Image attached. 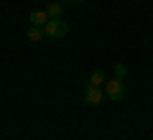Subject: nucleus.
Listing matches in <instances>:
<instances>
[{
	"mask_svg": "<svg viewBox=\"0 0 153 140\" xmlns=\"http://www.w3.org/2000/svg\"><path fill=\"white\" fill-rule=\"evenodd\" d=\"M28 38H31V41H41V38H46L44 36V28H41V26H31V28H28Z\"/></svg>",
	"mask_w": 153,
	"mask_h": 140,
	"instance_id": "0eeeda50",
	"label": "nucleus"
},
{
	"mask_svg": "<svg viewBox=\"0 0 153 140\" xmlns=\"http://www.w3.org/2000/svg\"><path fill=\"white\" fill-rule=\"evenodd\" d=\"M66 33H69V26H66L61 18H56V21H46V26H44V36L46 38H64Z\"/></svg>",
	"mask_w": 153,
	"mask_h": 140,
	"instance_id": "f03ea898",
	"label": "nucleus"
},
{
	"mask_svg": "<svg viewBox=\"0 0 153 140\" xmlns=\"http://www.w3.org/2000/svg\"><path fill=\"white\" fill-rule=\"evenodd\" d=\"M87 84H92V87H102L105 84V71H92V74H89V79H87Z\"/></svg>",
	"mask_w": 153,
	"mask_h": 140,
	"instance_id": "423d86ee",
	"label": "nucleus"
},
{
	"mask_svg": "<svg viewBox=\"0 0 153 140\" xmlns=\"http://www.w3.org/2000/svg\"><path fill=\"white\" fill-rule=\"evenodd\" d=\"M61 13H64V5H61V3H51V5L46 8V16H49L51 21H56V18H61Z\"/></svg>",
	"mask_w": 153,
	"mask_h": 140,
	"instance_id": "39448f33",
	"label": "nucleus"
},
{
	"mask_svg": "<svg viewBox=\"0 0 153 140\" xmlns=\"http://www.w3.org/2000/svg\"><path fill=\"white\" fill-rule=\"evenodd\" d=\"M64 3H66V5H82L84 0H64Z\"/></svg>",
	"mask_w": 153,
	"mask_h": 140,
	"instance_id": "1a4fd4ad",
	"label": "nucleus"
},
{
	"mask_svg": "<svg viewBox=\"0 0 153 140\" xmlns=\"http://www.w3.org/2000/svg\"><path fill=\"white\" fill-rule=\"evenodd\" d=\"M28 21H31V26H46V21H49V16H46V10H31V16H28Z\"/></svg>",
	"mask_w": 153,
	"mask_h": 140,
	"instance_id": "20e7f679",
	"label": "nucleus"
},
{
	"mask_svg": "<svg viewBox=\"0 0 153 140\" xmlns=\"http://www.w3.org/2000/svg\"><path fill=\"white\" fill-rule=\"evenodd\" d=\"M105 97L112 99V102H120L125 97V81L120 76H115L112 81H105Z\"/></svg>",
	"mask_w": 153,
	"mask_h": 140,
	"instance_id": "f257e3e1",
	"label": "nucleus"
},
{
	"mask_svg": "<svg viewBox=\"0 0 153 140\" xmlns=\"http://www.w3.org/2000/svg\"><path fill=\"white\" fill-rule=\"evenodd\" d=\"M125 64H115V76H120V79H123V74H125Z\"/></svg>",
	"mask_w": 153,
	"mask_h": 140,
	"instance_id": "6e6552de",
	"label": "nucleus"
},
{
	"mask_svg": "<svg viewBox=\"0 0 153 140\" xmlns=\"http://www.w3.org/2000/svg\"><path fill=\"white\" fill-rule=\"evenodd\" d=\"M102 99H105V89L92 87V84L84 87V102H87L89 107H100V104H102Z\"/></svg>",
	"mask_w": 153,
	"mask_h": 140,
	"instance_id": "7ed1b4c3",
	"label": "nucleus"
}]
</instances>
